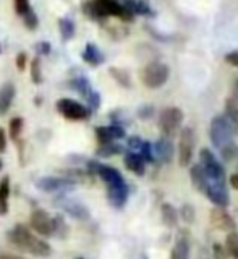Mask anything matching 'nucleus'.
Wrapping results in <instances>:
<instances>
[{
	"mask_svg": "<svg viewBox=\"0 0 238 259\" xmlns=\"http://www.w3.org/2000/svg\"><path fill=\"white\" fill-rule=\"evenodd\" d=\"M200 159H201V167L204 168V172H206L208 178H211V180H216V182H220V183H225L224 168H222V165L219 164V160L216 159L214 154L211 152V149H208V148L201 149Z\"/></svg>",
	"mask_w": 238,
	"mask_h": 259,
	"instance_id": "obj_9",
	"label": "nucleus"
},
{
	"mask_svg": "<svg viewBox=\"0 0 238 259\" xmlns=\"http://www.w3.org/2000/svg\"><path fill=\"white\" fill-rule=\"evenodd\" d=\"M170 259H190V241L186 238L177 240L174 249H172Z\"/></svg>",
	"mask_w": 238,
	"mask_h": 259,
	"instance_id": "obj_21",
	"label": "nucleus"
},
{
	"mask_svg": "<svg viewBox=\"0 0 238 259\" xmlns=\"http://www.w3.org/2000/svg\"><path fill=\"white\" fill-rule=\"evenodd\" d=\"M37 51H39L41 54L47 55L49 52H51V44H49V42H39V44H37Z\"/></svg>",
	"mask_w": 238,
	"mask_h": 259,
	"instance_id": "obj_42",
	"label": "nucleus"
},
{
	"mask_svg": "<svg viewBox=\"0 0 238 259\" xmlns=\"http://www.w3.org/2000/svg\"><path fill=\"white\" fill-rule=\"evenodd\" d=\"M31 79L34 84H41L43 81V73H41V59L39 57H34L31 60Z\"/></svg>",
	"mask_w": 238,
	"mask_h": 259,
	"instance_id": "obj_31",
	"label": "nucleus"
},
{
	"mask_svg": "<svg viewBox=\"0 0 238 259\" xmlns=\"http://www.w3.org/2000/svg\"><path fill=\"white\" fill-rule=\"evenodd\" d=\"M235 96H238V79H236V84H235Z\"/></svg>",
	"mask_w": 238,
	"mask_h": 259,
	"instance_id": "obj_46",
	"label": "nucleus"
},
{
	"mask_svg": "<svg viewBox=\"0 0 238 259\" xmlns=\"http://www.w3.org/2000/svg\"><path fill=\"white\" fill-rule=\"evenodd\" d=\"M125 167L130 170L131 174H135V175H138V177H141V175H144V172H146V167H144V160H143V157L139 156L138 152H128V154H125Z\"/></svg>",
	"mask_w": 238,
	"mask_h": 259,
	"instance_id": "obj_16",
	"label": "nucleus"
},
{
	"mask_svg": "<svg viewBox=\"0 0 238 259\" xmlns=\"http://www.w3.org/2000/svg\"><path fill=\"white\" fill-rule=\"evenodd\" d=\"M57 110L62 117L71 121H81V120H88L91 115V110H89L86 105L80 104L78 101L68 99V97H63V99L57 101Z\"/></svg>",
	"mask_w": 238,
	"mask_h": 259,
	"instance_id": "obj_6",
	"label": "nucleus"
},
{
	"mask_svg": "<svg viewBox=\"0 0 238 259\" xmlns=\"http://www.w3.org/2000/svg\"><path fill=\"white\" fill-rule=\"evenodd\" d=\"M59 28H60V34L63 40H70L73 36H75V23H73L70 18H62L59 21Z\"/></svg>",
	"mask_w": 238,
	"mask_h": 259,
	"instance_id": "obj_26",
	"label": "nucleus"
},
{
	"mask_svg": "<svg viewBox=\"0 0 238 259\" xmlns=\"http://www.w3.org/2000/svg\"><path fill=\"white\" fill-rule=\"evenodd\" d=\"M15 94H16V89L13 83H5L0 88V115H5V113L10 110L13 99H15Z\"/></svg>",
	"mask_w": 238,
	"mask_h": 259,
	"instance_id": "obj_15",
	"label": "nucleus"
},
{
	"mask_svg": "<svg viewBox=\"0 0 238 259\" xmlns=\"http://www.w3.org/2000/svg\"><path fill=\"white\" fill-rule=\"evenodd\" d=\"M212 259H228V254L225 253L224 249V245H220V243H214L212 245Z\"/></svg>",
	"mask_w": 238,
	"mask_h": 259,
	"instance_id": "obj_37",
	"label": "nucleus"
},
{
	"mask_svg": "<svg viewBox=\"0 0 238 259\" xmlns=\"http://www.w3.org/2000/svg\"><path fill=\"white\" fill-rule=\"evenodd\" d=\"M10 177L5 175L0 180V215L8 214V207H10Z\"/></svg>",
	"mask_w": 238,
	"mask_h": 259,
	"instance_id": "obj_18",
	"label": "nucleus"
},
{
	"mask_svg": "<svg viewBox=\"0 0 238 259\" xmlns=\"http://www.w3.org/2000/svg\"><path fill=\"white\" fill-rule=\"evenodd\" d=\"M225 115L238 125V96H232L225 101Z\"/></svg>",
	"mask_w": 238,
	"mask_h": 259,
	"instance_id": "obj_28",
	"label": "nucleus"
},
{
	"mask_svg": "<svg viewBox=\"0 0 238 259\" xmlns=\"http://www.w3.org/2000/svg\"><path fill=\"white\" fill-rule=\"evenodd\" d=\"M225 62L228 65H232V67H238V51H233V52H228L225 55Z\"/></svg>",
	"mask_w": 238,
	"mask_h": 259,
	"instance_id": "obj_39",
	"label": "nucleus"
},
{
	"mask_svg": "<svg viewBox=\"0 0 238 259\" xmlns=\"http://www.w3.org/2000/svg\"><path fill=\"white\" fill-rule=\"evenodd\" d=\"M155 154H157V157L164 164L172 162V159L175 156V148H174V143L170 141V138L162 136L161 140L155 143Z\"/></svg>",
	"mask_w": 238,
	"mask_h": 259,
	"instance_id": "obj_14",
	"label": "nucleus"
},
{
	"mask_svg": "<svg viewBox=\"0 0 238 259\" xmlns=\"http://www.w3.org/2000/svg\"><path fill=\"white\" fill-rule=\"evenodd\" d=\"M204 193H206V196L214 202L216 206L219 207L228 206V193L225 190V183L208 178V185H206V188H204Z\"/></svg>",
	"mask_w": 238,
	"mask_h": 259,
	"instance_id": "obj_12",
	"label": "nucleus"
},
{
	"mask_svg": "<svg viewBox=\"0 0 238 259\" xmlns=\"http://www.w3.org/2000/svg\"><path fill=\"white\" fill-rule=\"evenodd\" d=\"M13 4H15V12H16V15H20V16H23L24 13H28L31 10L29 0H13Z\"/></svg>",
	"mask_w": 238,
	"mask_h": 259,
	"instance_id": "obj_35",
	"label": "nucleus"
},
{
	"mask_svg": "<svg viewBox=\"0 0 238 259\" xmlns=\"http://www.w3.org/2000/svg\"><path fill=\"white\" fill-rule=\"evenodd\" d=\"M2 167H4V162H2V159H0V170H2Z\"/></svg>",
	"mask_w": 238,
	"mask_h": 259,
	"instance_id": "obj_47",
	"label": "nucleus"
},
{
	"mask_svg": "<svg viewBox=\"0 0 238 259\" xmlns=\"http://www.w3.org/2000/svg\"><path fill=\"white\" fill-rule=\"evenodd\" d=\"M85 13L91 20H104L107 16H117L123 21H133V13L120 0H91L83 7Z\"/></svg>",
	"mask_w": 238,
	"mask_h": 259,
	"instance_id": "obj_2",
	"label": "nucleus"
},
{
	"mask_svg": "<svg viewBox=\"0 0 238 259\" xmlns=\"http://www.w3.org/2000/svg\"><path fill=\"white\" fill-rule=\"evenodd\" d=\"M65 210L73 215V217H76V219H89V212H88V209L85 206H81L78 204V202H65Z\"/></svg>",
	"mask_w": 238,
	"mask_h": 259,
	"instance_id": "obj_24",
	"label": "nucleus"
},
{
	"mask_svg": "<svg viewBox=\"0 0 238 259\" xmlns=\"http://www.w3.org/2000/svg\"><path fill=\"white\" fill-rule=\"evenodd\" d=\"M110 75L112 78L117 81V83L123 88H130L131 86V79H130V75L125 71V70H120V68H115V67H112L110 70Z\"/></svg>",
	"mask_w": 238,
	"mask_h": 259,
	"instance_id": "obj_29",
	"label": "nucleus"
},
{
	"mask_svg": "<svg viewBox=\"0 0 238 259\" xmlns=\"http://www.w3.org/2000/svg\"><path fill=\"white\" fill-rule=\"evenodd\" d=\"M141 144H143V141L139 140L138 136H133V138H130L128 140V146L131 149H138L139 151V148H141Z\"/></svg>",
	"mask_w": 238,
	"mask_h": 259,
	"instance_id": "obj_41",
	"label": "nucleus"
},
{
	"mask_svg": "<svg viewBox=\"0 0 238 259\" xmlns=\"http://www.w3.org/2000/svg\"><path fill=\"white\" fill-rule=\"evenodd\" d=\"M7 149V133L5 130L0 126V154H4Z\"/></svg>",
	"mask_w": 238,
	"mask_h": 259,
	"instance_id": "obj_40",
	"label": "nucleus"
},
{
	"mask_svg": "<svg viewBox=\"0 0 238 259\" xmlns=\"http://www.w3.org/2000/svg\"><path fill=\"white\" fill-rule=\"evenodd\" d=\"M161 217L164 225H167L169 229H174L178 222V215H177V209L170 204V202H164L161 206Z\"/></svg>",
	"mask_w": 238,
	"mask_h": 259,
	"instance_id": "obj_19",
	"label": "nucleus"
},
{
	"mask_svg": "<svg viewBox=\"0 0 238 259\" xmlns=\"http://www.w3.org/2000/svg\"><path fill=\"white\" fill-rule=\"evenodd\" d=\"M170 76V68L169 65L162 62H151L147 63L141 71V81L146 88L149 89H157L167 83Z\"/></svg>",
	"mask_w": 238,
	"mask_h": 259,
	"instance_id": "obj_4",
	"label": "nucleus"
},
{
	"mask_svg": "<svg viewBox=\"0 0 238 259\" xmlns=\"http://www.w3.org/2000/svg\"><path fill=\"white\" fill-rule=\"evenodd\" d=\"M123 151V148L120 144L115 143H107V144H101L99 149H97V156L101 157H110V156H117Z\"/></svg>",
	"mask_w": 238,
	"mask_h": 259,
	"instance_id": "obj_27",
	"label": "nucleus"
},
{
	"mask_svg": "<svg viewBox=\"0 0 238 259\" xmlns=\"http://www.w3.org/2000/svg\"><path fill=\"white\" fill-rule=\"evenodd\" d=\"M29 227L31 230L37 233L41 238L54 237V217L44 209H34L29 215Z\"/></svg>",
	"mask_w": 238,
	"mask_h": 259,
	"instance_id": "obj_7",
	"label": "nucleus"
},
{
	"mask_svg": "<svg viewBox=\"0 0 238 259\" xmlns=\"http://www.w3.org/2000/svg\"><path fill=\"white\" fill-rule=\"evenodd\" d=\"M224 249L228 256L232 257H238V232H228L227 237H225V243H224Z\"/></svg>",
	"mask_w": 238,
	"mask_h": 259,
	"instance_id": "obj_22",
	"label": "nucleus"
},
{
	"mask_svg": "<svg viewBox=\"0 0 238 259\" xmlns=\"http://www.w3.org/2000/svg\"><path fill=\"white\" fill-rule=\"evenodd\" d=\"M23 23H24V26H26L28 29H31V31H34L36 28H37V24H39V18H37V15L32 12V10H29L28 13H24L23 16Z\"/></svg>",
	"mask_w": 238,
	"mask_h": 259,
	"instance_id": "obj_33",
	"label": "nucleus"
},
{
	"mask_svg": "<svg viewBox=\"0 0 238 259\" xmlns=\"http://www.w3.org/2000/svg\"><path fill=\"white\" fill-rule=\"evenodd\" d=\"M238 133V125L232 118H228L225 113L224 115H217L212 118L211 128H209V136L211 141L216 148H224L225 144L232 143L233 138Z\"/></svg>",
	"mask_w": 238,
	"mask_h": 259,
	"instance_id": "obj_3",
	"label": "nucleus"
},
{
	"mask_svg": "<svg viewBox=\"0 0 238 259\" xmlns=\"http://www.w3.org/2000/svg\"><path fill=\"white\" fill-rule=\"evenodd\" d=\"M71 88L75 89L76 93H80L81 96L86 97L91 94V91H93V88H91V84H89V81H88V78H85V76H80V78H76V79H73L71 81Z\"/></svg>",
	"mask_w": 238,
	"mask_h": 259,
	"instance_id": "obj_23",
	"label": "nucleus"
},
{
	"mask_svg": "<svg viewBox=\"0 0 238 259\" xmlns=\"http://www.w3.org/2000/svg\"><path fill=\"white\" fill-rule=\"evenodd\" d=\"M107 198H109L112 206L122 207L128 199V186H127V183L107 186Z\"/></svg>",
	"mask_w": 238,
	"mask_h": 259,
	"instance_id": "obj_13",
	"label": "nucleus"
},
{
	"mask_svg": "<svg viewBox=\"0 0 238 259\" xmlns=\"http://www.w3.org/2000/svg\"><path fill=\"white\" fill-rule=\"evenodd\" d=\"M198 259H212V257H211L209 251L206 248H201L200 253H198Z\"/></svg>",
	"mask_w": 238,
	"mask_h": 259,
	"instance_id": "obj_43",
	"label": "nucleus"
},
{
	"mask_svg": "<svg viewBox=\"0 0 238 259\" xmlns=\"http://www.w3.org/2000/svg\"><path fill=\"white\" fill-rule=\"evenodd\" d=\"M230 185L233 186L235 190H238V174H233V175L230 177Z\"/></svg>",
	"mask_w": 238,
	"mask_h": 259,
	"instance_id": "obj_44",
	"label": "nucleus"
},
{
	"mask_svg": "<svg viewBox=\"0 0 238 259\" xmlns=\"http://www.w3.org/2000/svg\"><path fill=\"white\" fill-rule=\"evenodd\" d=\"M139 156L143 157V160H147V162H152L154 160V156H152V149H151V144L147 141H143L141 148H139Z\"/></svg>",
	"mask_w": 238,
	"mask_h": 259,
	"instance_id": "obj_36",
	"label": "nucleus"
},
{
	"mask_svg": "<svg viewBox=\"0 0 238 259\" xmlns=\"http://www.w3.org/2000/svg\"><path fill=\"white\" fill-rule=\"evenodd\" d=\"M81 57H83V60L88 65H91V67H99V65L104 62V54L99 51V47H97L96 44H93V42L86 44Z\"/></svg>",
	"mask_w": 238,
	"mask_h": 259,
	"instance_id": "obj_17",
	"label": "nucleus"
},
{
	"mask_svg": "<svg viewBox=\"0 0 238 259\" xmlns=\"http://www.w3.org/2000/svg\"><path fill=\"white\" fill-rule=\"evenodd\" d=\"M209 221L211 225L216 227L219 230H224V232H233L236 229V222L233 221V217L230 215L225 210V207H212L211 212H209Z\"/></svg>",
	"mask_w": 238,
	"mask_h": 259,
	"instance_id": "obj_11",
	"label": "nucleus"
},
{
	"mask_svg": "<svg viewBox=\"0 0 238 259\" xmlns=\"http://www.w3.org/2000/svg\"><path fill=\"white\" fill-rule=\"evenodd\" d=\"M8 241L15 245L18 249L24 251V253L37 256V257H47L51 256L52 248L51 245L44 240L32 233L26 225H15L13 229L8 232Z\"/></svg>",
	"mask_w": 238,
	"mask_h": 259,
	"instance_id": "obj_1",
	"label": "nucleus"
},
{
	"mask_svg": "<svg viewBox=\"0 0 238 259\" xmlns=\"http://www.w3.org/2000/svg\"><path fill=\"white\" fill-rule=\"evenodd\" d=\"M23 125H24V120L21 117H13L8 123V133H10V138L13 141H18L21 132H23Z\"/></svg>",
	"mask_w": 238,
	"mask_h": 259,
	"instance_id": "obj_25",
	"label": "nucleus"
},
{
	"mask_svg": "<svg viewBox=\"0 0 238 259\" xmlns=\"http://www.w3.org/2000/svg\"><path fill=\"white\" fill-rule=\"evenodd\" d=\"M220 154H222V157H224V160H233V159H236L238 157V146L232 141V143H228V144H225L224 148H220Z\"/></svg>",
	"mask_w": 238,
	"mask_h": 259,
	"instance_id": "obj_32",
	"label": "nucleus"
},
{
	"mask_svg": "<svg viewBox=\"0 0 238 259\" xmlns=\"http://www.w3.org/2000/svg\"><path fill=\"white\" fill-rule=\"evenodd\" d=\"M191 182H193V186L198 191H204L208 185V175L204 172V168L201 167V164H196L191 167Z\"/></svg>",
	"mask_w": 238,
	"mask_h": 259,
	"instance_id": "obj_20",
	"label": "nucleus"
},
{
	"mask_svg": "<svg viewBox=\"0 0 238 259\" xmlns=\"http://www.w3.org/2000/svg\"><path fill=\"white\" fill-rule=\"evenodd\" d=\"M96 138H97V143L99 144H107V143L115 141L110 126H97L96 128Z\"/></svg>",
	"mask_w": 238,
	"mask_h": 259,
	"instance_id": "obj_30",
	"label": "nucleus"
},
{
	"mask_svg": "<svg viewBox=\"0 0 238 259\" xmlns=\"http://www.w3.org/2000/svg\"><path fill=\"white\" fill-rule=\"evenodd\" d=\"M236 259H238V257H236Z\"/></svg>",
	"mask_w": 238,
	"mask_h": 259,
	"instance_id": "obj_49",
	"label": "nucleus"
},
{
	"mask_svg": "<svg viewBox=\"0 0 238 259\" xmlns=\"http://www.w3.org/2000/svg\"><path fill=\"white\" fill-rule=\"evenodd\" d=\"M183 123V112L178 107H167L161 112L159 115V128L164 136L172 138L175 136Z\"/></svg>",
	"mask_w": 238,
	"mask_h": 259,
	"instance_id": "obj_5",
	"label": "nucleus"
},
{
	"mask_svg": "<svg viewBox=\"0 0 238 259\" xmlns=\"http://www.w3.org/2000/svg\"><path fill=\"white\" fill-rule=\"evenodd\" d=\"M36 186L46 193H62V191L71 190L73 186H75V180L59 178V177H44V178H39L36 182Z\"/></svg>",
	"mask_w": 238,
	"mask_h": 259,
	"instance_id": "obj_10",
	"label": "nucleus"
},
{
	"mask_svg": "<svg viewBox=\"0 0 238 259\" xmlns=\"http://www.w3.org/2000/svg\"><path fill=\"white\" fill-rule=\"evenodd\" d=\"M182 219L186 224H193L196 221V210L191 204H183L182 207Z\"/></svg>",
	"mask_w": 238,
	"mask_h": 259,
	"instance_id": "obj_34",
	"label": "nucleus"
},
{
	"mask_svg": "<svg viewBox=\"0 0 238 259\" xmlns=\"http://www.w3.org/2000/svg\"><path fill=\"white\" fill-rule=\"evenodd\" d=\"M0 54H2V47H0Z\"/></svg>",
	"mask_w": 238,
	"mask_h": 259,
	"instance_id": "obj_48",
	"label": "nucleus"
},
{
	"mask_svg": "<svg viewBox=\"0 0 238 259\" xmlns=\"http://www.w3.org/2000/svg\"><path fill=\"white\" fill-rule=\"evenodd\" d=\"M0 259H23L20 256H13V254H0Z\"/></svg>",
	"mask_w": 238,
	"mask_h": 259,
	"instance_id": "obj_45",
	"label": "nucleus"
},
{
	"mask_svg": "<svg viewBox=\"0 0 238 259\" xmlns=\"http://www.w3.org/2000/svg\"><path fill=\"white\" fill-rule=\"evenodd\" d=\"M15 65H16V68H18L20 71H24L28 67V54L26 52H20L18 55H16V59H15Z\"/></svg>",
	"mask_w": 238,
	"mask_h": 259,
	"instance_id": "obj_38",
	"label": "nucleus"
},
{
	"mask_svg": "<svg viewBox=\"0 0 238 259\" xmlns=\"http://www.w3.org/2000/svg\"><path fill=\"white\" fill-rule=\"evenodd\" d=\"M194 146H196L194 130L190 126L183 128L180 132V138H178V164L182 167L190 165L194 154Z\"/></svg>",
	"mask_w": 238,
	"mask_h": 259,
	"instance_id": "obj_8",
	"label": "nucleus"
}]
</instances>
